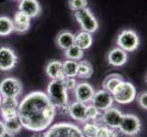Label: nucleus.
<instances>
[{
	"instance_id": "nucleus-1",
	"label": "nucleus",
	"mask_w": 147,
	"mask_h": 137,
	"mask_svg": "<svg viewBox=\"0 0 147 137\" xmlns=\"http://www.w3.org/2000/svg\"><path fill=\"white\" fill-rule=\"evenodd\" d=\"M56 108L43 91H32L18 104V117L22 127L40 133L46 131L55 118Z\"/></svg>"
},
{
	"instance_id": "nucleus-2",
	"label": "nucleus",
	"mask_w": 147,
	"mask_h": 137,
	"mask_svg": "<svg viewBox=\"0 0 147 137\" xmlns=\"http://www.w3.org/2000/svg\"><path fill=\"white\" fill-rule=\"evenodd\" d=\"M47 95L56 109L68 113L69 105L68 90L64 87L62 80H52L48 85Z\"/></svg>"
},
{
	"instance_id": "nucleus-3",
	"label": "nucleus",
	"mask_w": 147,
	"mask_h": 137,
	"mask_svg": "<svg viewBox=\"0 0 147 137\" xmlns=\"http://www.w3.org/2000/svg\"><path fill=\"white\" fill-rule=\"evenodd\" d=\"M43 137H84L82 129L71 123H58L50 125Z\"/></svg>"
},
{
	"instance_id": "nucleus-4",
	"label": "nucleus",
	"mask_w": 147,
	"mask_h": 137,
	"mask_svg": "<svg viewBox=\"0 0 147 137\" xmlns=\"http://www.w3.org/2000/svg\"><path fill=\"white\" fill-rule=\"evenodd\" d=\"M113 101L119 104H129L136 98V89L129 82H121L111 92Z\"/></svg>"
},
{
	"instance_id": "nucleus-5",
	"label": "nucleus",
	"mask_w": 147,
	"mask_h": 137,
	"mask_svg": "<svg viewBox=\"0 0 147 137\" xmlns=\"http://www.w3.org/2000/svg\"><path fill=\"white\" fill-rule=\"evenodd\" d=\"M74 17L83 31H87L89 33H93L97 31L99 28V23L94 17V15L92 14V10L89 7H85L83 9L76 11Z\"/></svg>"
},
{
	"instance_id": "nucleus-6",
	"label": "nucleus",
	"mask_w": 147,
	"mask_h": 137,
	"mask_svg": "<svg viewBox=\"0 0 147 137\" xmlns=\"http://www.w3.org/2000/svg\"><path fill=\"white\" fill-rule=\"evenodd\" d=\"M118 47L126 52H131L139 47L140 38L137 33L133 29H124L117 37L116 40Z\"/></svg>"
},
{
	"instance_id": "nucleus-7",
	"label": "nucleus",
	"mask_w": 147,
	"mask_h": 137,
	"mask_svg": "<svg viewBox=\"0 0 147 137\" xmlns=\"http://www.w3.org/2000/svg\"><path fill=\"white\" fill-rule=\"evenodd\" d=\"M118 128L125 135L134 136L140 133L142 124L140 119L136 115L127 113L123 115V119Z\"/></svg>"
},
{
	"instance_id": "nucleus-8",
	"label": "nucleus",
	"mask_w": 147,
	"mask_h": 137,
	"mask_svg": "<svg viewBox=\"0 0 147 137\" xmlns=\"http://www.w3.org/2000/svg\"><path fill=\"white\" fill-rule=\"evenodd\" d=\"M22 92V84L16 78L8 77L0 82V94L2 97L18 98Z\"/></svg>"
},
{
	"instance_id": "nucleus-9",
	"label": "nucleus",
	"mask_w": 147,
	"mask_h": 137,
	"mask_svg": "<svg viewBox=\"0 0 147 137\" xmlns=\"http://www.w3.org/2000/svg\"><path fill=\"white\" fill-rule=\"evenodd\" d=\"M18 63V56L16 52L7 46L0 47V70L8 72L13 70Z\"/></svg>"
},
{
	"instance_id": "nucleus-10",
	"label": "nucleus",
	"mask_w": 147,
	"mask_h": 137,
	"mask_svg": "<svg viewBox=\"0 0 147 137\" xmlns=\"http://www.w3.org/2000/svg\"><path fill=\"white\" fill-rule=\"evenodd\" d=\"M92 103L94 107L100 111H103L113 106L114 101L113 94L105 90H100L96 91L92 99Z\"/></svg>"
},
{
	"instance_id": "nucleus-11",
	"label": "nucleus",
	"mask_w": 147,
	"mask_h": 137,
	"mask_svg": "<svg viewBox=\"0 0 147 137\" xmlns=\"http://www.w3.org/2000/svg\"><path fill=\"white\" fill-rule=\"evenodd\" d=\"M123 114L119 109L111 106V108L103 111V113L101 115V121L104 125L111 129H116L119 127L121 121L123 119Z\"/></svg>"
},
{
	"instance_id": "nucleus-12",
	"label": "nucleus",
	"mask_w": 147,
	"mask_h": 137,
	"mask_svg": "<svg viewBox=\"0 0 147 137\" xmlns=\"http://www.w3.org/2000/svg\"><path fill=\"white\" fill-rule=\"evenodd\" d=\"M18 10L26 14L30 18L38 17L41 13V7L38 0H20Z\"/></svg>"
},
{
	"instance_id": "nucleus-13",
	"label": "nucleus",
	"mask_w": 147,
	"mask_h": 137,
	"mask_svg": "<svg viewBox=\"0 0 147 137\" xmlns=\"http://www.w3.org/2000/svg\"><path fill=\"white\" fill-rule=\"evenodd\" d=\"M74 92L77 101L86 103H89V101H92L95 90L90 84L87 82H80L76 86V88L74 89Z\"/></svg>"
},
{
	"instance_id": "nucleus-14",
	"label": "nucleus",
	"mask_w": 147,
	"mask_h": 137,
	"mask_svg": "<svg viewBox=\"0 0 147 137\" xmlns=\"http://www.w3.org/2000/svg\"><path fill=\"white\" fill-rule=\"evenodd\" d=\"M30 18L26 14L22 13L21 11H17L14 16L13 21V28L14 31L18 33H26L28 31L30 28Z\"/></svg>"
},
{
	"instance_id": "nucleus-15",
	"label": "nucleus",
	"mask_w": 147,
	"mask_h": 137,
	"mask_svg": "<svg viewBox=\"0 0 147 137\" xmlns=\"http://www.w3.org/2000/svg\"><path fill=\"white\" fill-rule=\"evenodd\" d=\"M107 59H108L109 64H111V66L121 67V66H123L127 62L128 55H127V52L118 47L111 50L107 56Z\"/></svg>"
},
{
	"instance_id": "nucleus-16",
	"label": "nucleus",
	"mask_w": 147,
	"mask_h": 137,
	"mask_svg": "<svg viewBox=\"0 0 147 137\" xmlns=\"http://www.w3.org/2000/svg\"><path fill=\"white\" fill-rule=\"evenodd\" d=\"M86 108L87 105L82 101H76L75 103L69 105L68 113L70 115L73 120L84 123L85 121V115H86Z\"/></svg>"
},
{
	"instance_id": "nucleus-17",
	"label": "nucleus",
	"mask_w": 147,
	"mask_h": 137,
	"mask_svg": "<svg viewBox=\"0 0 147 137\" xmlns=\"http://www.w3.org/2000/svg\"><path fill=\"white\" fill-rule=\"evenodd\" d=\"M46 73L51 80H63L65 79L62 62L59 60H52V61L49 62L46 67Z\"/></svg>"
},
{
	"instance_id": "nucleus-18",
	"label": "nucleus",
	"mask_w": 147,
	"mask_h": 137,
	"mask_svg": "<svg viewBox=\"0 0 147 137\" xmlns=\"http://www.w3.org/2000/svg\"><path fill=\"white\" fill-rule=\"evenodd\" d=\"M93 38L92 33H89L87 31H82L78 32L76 35H74V45H76L80 49L83 50L88 49L92 45Z\"/></svg>"
},
{
	"instance_id": "nucleus-19",
	"label": "nucleus",
	"mask_w": 147,
	"mask_h": 137,
	"mask_svg": "<svg viewBox=\"0 0 147 137\" xmlns=\"http://www.w3.org/2000/svg\"><path fill=\"white\" fill-rule=\"evenodd\" d=\"M56 43L61 49H67L74 44V34L68 30H63L58 34L56 38Z\"/></svg>"
},
{
	"instance_id": "nucleus-20",
	"label": "nucleus",
	"mask_w": 147,
	"mask_h": 137,
	"mask_svg": "<svg viewBox=\"0 0 147 137\" xmlns=\"http://www.w3.org/2000/svg\"><path fill=\"white\" fill-rule=\"evenodd\" d=\"M123 82V78L121 77L120 74L117 73H113L107 76L102 83V88L103 90L109 91V92H113L114 89L117 87V86L121 82Z\"/></svg>"
},
{
	"instance_id": "nucleus-21",
	"label": "nucleus",
	"mask_w": 147,
	"mask_h": 137,
	"mask_svg": "<svg viewBox=\"0 0 147 137\" xmlns=\"http://www.w3.org/2000/svg\"><path fill=\"white\" fill-rule=\"evenodd\" d=\"M93 74L92 65L87 60H80L78 62L77 77L80 79H90Z\"/></svg>"
},
{
	"instance_id": "nucleus-22",
	"label": "nucleus",
	"mask_w": 147,
	"mask_h": 137,
	"mask_svg": "<svg viewBox=\"0 0 147 137\" xmlns=\"http://www.w3.org/2000/svg\"><path fill=\"white\" fill-rule=\"evenodd\" d=\"M62 69L65 77L75 78L78 72V61L72 59H66L62 62Z\"/></svg>"
},
{
	"instance_id": "nucleus-23",
	"label": "nucleus",
	"mask_w": 147,
	"mask_h": 137,
	"mask_svg": "<svg viewBox=\"0 0 147 137\" xmlns=\"http://www.w3.org/2000/svg\"><path fill=\"white\" fill-rule=\"evenodd\" d=\"M64 54L65 57L68 59H72V60H82V59L84 56V50L80 49L79 47H77L76 45H72L70 46L69 48H68L67 49L64 50Z\"/></svg>"
},
{
	"instance_id": "nucleus-24",
	"label": "nucleus",
	"mask_w": 147,
	"mask_h": 137,
	"mask_svg": "<svg viewBox=\"0 0 147 137\" xmlns=\"http://www.w3.org/2000/svg\"><path fill=\"white\" fill-rule=\"evenodd\" d=\"M14 31L13 21L8 17H0V36H8Z\"/></svg>"
},
{
	"instance_id": "nucleus-25",
	"label": "nucleus",
	"mask_w": 147,
	"mask_h": 137,
	"mask_svg": "<svg viewBox=\"0 0 147 137\" xmlns=\"http://www.w3.org/2000/svg\"><path fill=\"white\" fill-rule=\"evenodd\" d=\"M100 126L95 121H85L82 129L84 137H97Z\"/></svg>"
},
{
	"instance_id": "nucleus-26",
	"label": "nucleus",
	"mask_w": 147,
	"mask_h": 137,
	"mask_svg": "<svg viewBox=\"0 0 147 137\" xmlns=\"http://www.w3.org/2000/svg\"><path fill=\"white\" fill-rule=\"evenodd\" d=\"M4 124H5L6 131L12 134H16L19 133L22 129V125H21V123H20L18 117L13 118L11 120L4 121Z\"/></svg>"
},
{
	"instance_id": "nucleus-27",
	"label": "nucleus",
	"mask_w": 147,
	"mask_h": 137,
	"mask_svg": "<svg viewBox=\"0 0 147 137\" xmlns=\"http://www.w3.org/2000/svg\"><path fill=\"white\" fill-rule=\"evenodd\" d=\"M101 111H100L97 108L92 105H88L86 108V115H85V121H95L100 116ZM84 121V123H85Z\"/></svg>"
},
{
	"instance_id": "nucleus-28",
	"label": "nucleus",
	"mask_w": 147,
	"mask_h": 137,
	"mask_svg": "<svg viewBox=\"0 0 147 137\" xmlns=\"http://www.w3.org/2000/svg\"><path fill=\"white\" fill-rule=\"evenodd\" d=\"M0 113H1V116L4 121L11 120L13 118L18 117V109L1 107L0 108Z\"/></svg>"
},
{
	"instance_id": "nucleus-29",
	"label": "nucleus",
	"mask_w": 147,
	"mask_h": 137,
	"mask_svg": "<svg viewBox=\"0 0 147 137\" xmlns=\"http://www.w3.org/2000/svg\"><path fill=\"white\" fill-rule=\"evenodd\" d=\"M87 6H88V0H69V9L74 12L87 7Z\"/></svg>"
},
{
	"instance_id": "nucleus-30",
	"label": "nucleus",
	"mask_w": 147,
	"mask_h": 137,
	"mask_svg": "<svg viewBox=\"0 0 147 137\" xmlns=\"http://www.w3.org/2000/svg\"><path fill=\"white\" fill-rule=\"evenodd\" d=\"M18 104H19V101H18V98H14V97H2L1 107L18 109Z\"/></svg>"
},
{
	"instance_id": "nucleus-31",
	"label": "nucleus",
	"mask_w": 147,
	"mask_h": 137,
	"mask_svg": "<svg viewBox=\"0 0 147 137\" xmlns=\"http://www.w3.org/2000/svg\"><path fill=\"white\" fill-rule=\"evenodd\" d=\"M97 137H117V134L113 129H111L106 125H102L99 127Z\"/></svg>"
},
{
	"instance_id": "nucleus-32",
	"label": "nucleus",
	"mask_w": 147,
	"mask_h": 137,
	"mask_svg": "<svg viewBox=\"0 0 147 137\" xmlns=\"http://www.w3.org/2000/svg\"><path fill=\"white\" fill-rule=\"evenodd\" d=\"M62 82H63L64 87L66 88V90H74L76 88V86H77V84H78L77 80H75V78H67V77H65V79L62 80Z\"/></svg>"
},
{
	"instance_id": "nucleus-33",
	"label": "nucleus",
	"mask_w": 147,
	"mask_h": 137,
	"mask_svg": "<svg viewBox=\"0 0 147 137\" xmlns=\"http://www.w3.org/2000/svg\"><path fill=\"white\" fill-rule=\"evenodd\" d=\"M138 103L144 110L147 109V93L146 91H143L138 97Z\"/></svg>"
},
{
	"instance_id": "nucleus-34",
	"label": "nucleus",
	"mask_w": 147,
	"mask_h": 137,
	"mask_svg": "<svg viewBox=\"0 0 147 137\" xmlns=\"http://www.w3.org/2000/svg\"><path fill=\"white\" fill-rule=\"evenodd\" d=\"M6 128H5V124L3 121H0V136H1L2 134H4L5 133H6Z\"/></svg>"
},
{
	"instance_id": "nucleus-35",
	"label": "nucleus",
	"mask_w": 147,
	"mask_h": 137,
	"mask_svg": "<svg viewBox=\"0 0 147 137\" xmlns=\"http://www.w3.org/2000/svg\"><path fill=\"white\" fill-rule=\"evenodd\" d=\"M0 137H15V136H14V134L8 133V132H6V133H5L4 134H2Z\"/></svg>"
},
{
	"instance_id": "nucleus-36",
	"label": "nucleus",
	"mask_w": 147,
	"mask_h": 137,
	"mask_svg": "<svg viewBox=\"0 0 147 137\" xmlns=\"http://www.w3.org/2000/svg\"><path fill=\"white\" fill-rule=\"evenodd\" d=\"M32 137H43V136H41V135H40V134H38V133H36V134H35V135H33Z\"/></svg>"
},
{
	"instance_id": "nucleus-37",
	"label": "nucleus",
	"mask_w": 147,
	"mask_h": 137,
	"mask_svg": "<svg viewBox=\"0 0 147 137\" xmlns=\"http://www.w3.org/2000/svg\"><path fill=\"white\" fill-rule=\"evenodd\" d=\"M1 101H2V96L0 94V108H1Z\"/></svg>"
}]
</instances>
